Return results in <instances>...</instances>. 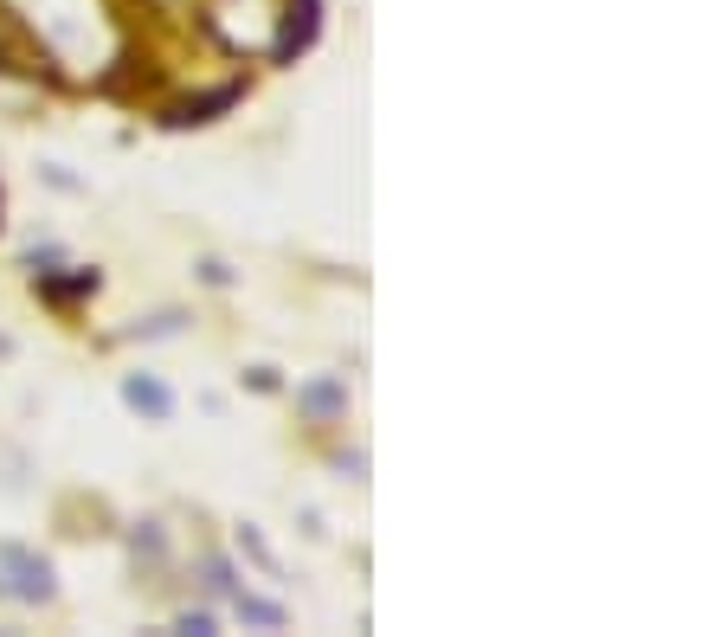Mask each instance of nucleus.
<instances>
[{
  "label": "nucleus",
  "instance_id": "f257e3e1",
  "mask_svg": "<svg viewBox=\"0 0 721 637\" xmlns=\"http://www.w3.org/2000/svg\"><path fill=\"white\" fill-rule=\"evenodd\" d=\"M123 393H129V406H135V412H149V418H168V412H174L168 387H155V380H142V374H135V380H129Z\"/></svg>",
  "mask_w": 721,
  "mask_h": 637
}]
</instances>
